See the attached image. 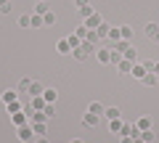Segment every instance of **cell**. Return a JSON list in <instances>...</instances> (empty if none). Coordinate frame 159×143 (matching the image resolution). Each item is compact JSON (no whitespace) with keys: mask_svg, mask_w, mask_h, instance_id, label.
I'll list each match as a JSON object with an SVG mask.
<instances>
[{"mask_svg":"<svg viewBox=\"0 0 159 143\" xmlns=\"http://www.w3.org/2000/svg\"><path fill=\"white\" fill-rule=\"evenodd\" d=\"M37 27H45V21H43V16L32 13V29H37Z\"/></svg>","mask_w":159,"mask_h":143,"instance_id":"35","label":"cell"},{"mask_svg":"<svg viewBox=\"0 0 159 143\" xmlns=\"http://www.w3.org/2000/svg\"><path fill=\"white\" fill-rule=\"evenodd\" d=\"M119 135H127V138H135V135H141V132H138V127H135V122H125V125H122V130H119Z\"/></svg>","mask_w":159,"mask_h":143,"instance_id":"7","label":"cell"},{"mask_svg":"<svg viewBox=\"0 0 159 143\" xmlns=\"http://www.w3.org/2000/svg\"><path fill=\"white\" fill-rule=\"evenodd\" d=\"M13 101H19V90H13V87L3 90V103H13Z\"/></svg>","mask_w":159,"mask_h":143,"instance_id":"13","label":"cell"},{"mask_svg":"<svg viewBox=\"0 0 159 143\" xmlns=\"http://www.w3.org/2000/svg\"><path fill=\"white\" fill-rule=\"evenodd\" d=\"M88 111H90V114H98V117H103V103H98V101L88 103Z\"/></svg>","mask_w":159,"mask_h":143,"instance_id":"16","label":"cell"},{"mask_svg":"<svg viewBox=\"0 0 159 143\" xmlns=\"http://www.w3.org/2000/svg\"><path fill=\"white\" fill-rule=\"evenodd\" d=\"M85 6H90V0H74V8H85Z\"/></svg>","mask_w":159,"mask_h":143,"instance_id":"40","label":"cell"},{"mask_svg":"<svg viewBox=\"0 0 159 143\" xmlns=\"http://www.w3.org/2000/svg\"><path fill=\"white\" fill-rule=\"evenodd\" d=\"M109 40H111V42H119V40H122V34H119V27H111V29H109Z\"/></svg>","mask_w":159,"mask_h":143,"instance_id":"30","label":"cell"},{"mask_svg":"<svg viewBox=\"0 0 159 143\" xmlns=\"http://www.w3.org/2000/svg\"><path fill=\"white\" fill-rule=\"evenodd\" d=\"M34 130H32V125H24V127H19V141L21 143H32L34 141Z\"/></svg>","mask_w":159,"mask_h":143,"instance_id":"2","label":"cell"},{"mask_svg":"<svg viewBox=\"0 0 159 143\" xmlns=\"http://www.w3.org/2000/svg\"><path fill=\"white\" fill-rule=\"evenodd\" d=\"M122 125H125V122L119 119V117H117V119H109V130H111L114 135H119V130H122Z\"/></svg>","mask_w":159,"mask_h":143,"instance_id":"18","label":"cell"},{"mask_svg":"<svg viewBox=\"0 0 159 143\" xmlns=\"http://www.w3.org/2000/svg\"><path fill=\"white\" fill-rule=\"evenodd\" d=\"M141 82H143V85H146V87H154V85H157V82H159V77H157V74H154V72H148V74H146V77H143V80H141Z\"/></svg>","mask_w":159,"mask_h":143,"instance_id":"19","label":"cell"},{"mask_svg":"<svg viewBox=\"0 0 159 143\" xmlns=\"http://www.w3.org/2000/svg\"><path fill=\"white\" fill-rule=\"evenodd\" d=\"M43 21H45V27H51V24H56V13H53V11H48L45 16H43Z\"/></svg>","mask_w":159,"mask_h":143,"instance_id":"34","label":"cell"},{"mask_svg":"<svg viewBox=\"0 0 159 143\" xmlns=\"http://www.w3.org/2000/svg\"><path fill=\"white\" fill-rule=\"evenodd\" d=\"M29 122H48V117H45V111H29Z\"/></svg>","mask_w":159,"mask_h":143,"instance_id":"17","label":"cell"},{"mask_svg":"<svg viewBox=\"0 0 159 143\" xmlns=\"http://www.w3.org/2000/svg\"><path fill=\"white\" fill-rule=\"evenodd\" d=\"M66 40H69V45H72V51H74V48H80V45H82V40H80L77 34H69Z\"/></svg>","mask_w":159,"mask_h":143,"instance_id":"32","label":"cell"},{"mask_svg":"<svg viewBox=\"0 0 159 143\" xmlns=\"http://www.w3.org/2000/svg\"><path fill=\"white\" fill-rule=\"evenodd\" d=\"M117 69L122 72V74H130V69H133V61H127V58H122V61L117 64Z\"/></svg>","mask_w":159,"mask_h":143,"instance_id":"22","label":"cell"},{"mask_svg":"<svg viewBox=\"0 0 159 143\" xmlns=\"http://www.w3.org/2000/svg\"><path fill=\"white\" fill-rule=\"evenodd\" d=\"M98 40H101V37H98V32H96V29H88L85 42H90V45H98Z\"/></svg>","mask_w":159,"mask_h":143,"instance_id":"24","label":"cell"},{"mask_svg":"<svg viewBox=\"0 0 159 143\" xmlns=\"http://www.w3.org/2000/svg\"><path fill=\"white\" fill-rule=\"evenodd\" d=\"M98 119H101L98 114H90V111H88V114L82 117V127H98Z\"/></svg>","mask_w":159,"mask_h":143,"instance_id":"10","label":"cell"},{"mask_svg":"<svg viewBox=\"0 0 159 143\" xmlns=\"http://www.w3.org/2000/svg\"><path fill=\"white\" fill-rule=\"evenodd\" d=\"M130 74L135 77V80H143V77L148 74V72H146V66H143V61H135V64H133V69H130Z\"/></svg>","mask_w":159,"mask_h":143,"instance_id":"5","label":"cell"},{"mask_svg":"<svg viewBox=\"0 0 159 143\" xmlns=\"http://www.w3.org/2000/svg\"><path fill=\"white\" fill-rule=\"evenodd\" d=\"M43 90H45V85L40 80H32V85H29V98H34V96H43Z\"/></svg>","mask_w":159,"mask_h":143,"instance_id":"9","label":"cell"},{"mask_svg":"<svg viewBox=\"0 0 159 143\" xmlns=\"http://www.w3.org/2000/svg\"><path fill=\"white\" fill-rule=\"evenodd\" d=\"M48 11H51V6H48V3H37V6H34V13H37V16H45Z\"/></svg>","mask_w":159,"mask_h":143,"instance_id":"29","label":"cell"},{"mask_svg":"<svg viewBox=\"0 0 159 143\" xmlns=\"http://www.w3.org/2000/svg\"><path fill=\"white\" fill-rule=\"evenodd\" d=\"M37 3H48V0H37Z\"/></svg>","mask_w":159,"mask_h":143,"instance_id":"48","label":"cell"},{"mask_svg":"<svg viewBox=\"0 0 159 143\" xmlns=\"http://www.w3.org/2000/svg\"><path fill=\"white\" fill-rule=\"evenodd\" d=\"M109 29H111V27H109V24H106V21H103V24H101V27H98V29H96V32H98V37H101V40H103V37H109Z\"/></svg>","mask_w":159,"mask_h":143,"instance_id":"31","label":"cell"},{"mask_svg":"<svg viewBox=\"0 0 159 143\" xmlns=\"http://www.w3.org/2000/svg\"><path fill=\"white\" fill-rule=\"evenodd\" d=\"M96 58L101 64H111V48H98L96 51Z\"/></svg>","mask_w":159,"mask_h":143,"instance_id":"8","label":"cell"},{"mask_svg":"<svg viewBox=\"0 0 159 143\" xmlns=\"http://www.w3.org/2000/svg\"><path fill=\"white\" fill-rule=\"evenodd\" d=\"M93 51H98V48H96V45H90V42H85V40H82V45H80V48H74V51H72V56L77 58V61H88Z\"/></svg>","mask_w":159,"mask_h":143,"instance_id":"1","label":"cell"},{"mask_svg":"<svg viewBox=\"0 0 159 143\" xmlns=\"http://www.w3.org/2000/svg\"><path fill=\"white\" fill-rule=\"evenodd\" d=\"M11 122L16 127H24V125H29V114L27 111H16V114H11Z\"/></svg>","mask_w":159,"mask_h":143,"instance_id":"4","label":"cell"},{"mask_svg":"<svg viewBox=\"0 0 159 143\" xmlns=\"http://www.w3.org/2000/svg\"><path fill=\"white\" fill-rule=\"evenodd\" d=\"M119 143H133V138H127V135H119Z\"/></svg>","mask_w":159,"mask_h":143,"instance_id":"42","label":"cell"},{"mask_svg":"<svg viewBox=\"0 0 159 143\" xmlns=\"http://www.w3.org/2000/svg\"><path fill=\"white\" fill-rule=\"evenodd\" d=\"M143 66H146V72H154V66H157V61H143Z\"/></svg>","mask_w":159,"mask_h":143,"instance_id":"41","label":"cell"},{"mask_svg":"<svg viewBox=\"0 0 159 143\" xmlns=\"http://www.w3.org/2000/svg\"><path fill=\"white\" fill-rule=\"evenodd\" d=\"M56 51L61 53V56H69V53H72V45H69V40H66V37L56 42Z\"/></svg>","mask_w":159,"mask_h":143,"instance_id":"12","label":"cell"},{"mask_svg":"<svg viewBox=\"0 0 159 143\" xmlns=\"http://www.w3.org/2000/svg\"><path fill=\"white\" fill-rule=\"evenodd\" d=\"M119 114H122V111H119L117 106H109V109H103V117H106V119H117Z\"/></svg>","mask_w":159,"mask_h":143,"instance_id":"25","label":"cell"},{"mask_svg":"<svg viewBox=\"0 0 159 143\" xmlns=\"http://www.w3.org/2000/svg\"><path fill=\"white\" fill-rule=\"evenodd\" d=\"M72 143H85V141H80V138H74V141H72Z\"/></svg>","mask_w":159,"mask_h":143,"instance_id":"47","label":"cell"},{"mask_svg":"<svg viewBox=\"0 0 159 143\" xmlns=\"http://www.w3.org/2000/svg\"><path fill=\"white\" fill-rule=\"evenodd\" d=\"M143 29H146V37H148V40H151V42H159V24H146V27H143Z\"/></svg>","mask_w":159,"mask_h":143,"instance_id":"3","label":"cell"},{"mask_svg":"<svg viewBox=\"0 0 159 143\" xmlns=\"http://www.w3.org/2000/svg\"><path fill=\"white\" fill-rule=\"evenodd\" d=\"M77 11H80V16H82V19H88V16H93V13H96V11H93V6H85V8H77Z\"/></svg>","mask_w":159,"mask_h":143,"instance_id":"33","label":"cell"},{"mask_svg":"<svg viewBox=\"0 0 159 143\" xmlns=\"http://www.w3.org/2000/svg\"><path fill=\"white\" fill-rule=\"evenodd\" d=\"M135 127H138V132L151 130V117H138V119H135Z\"/></svg>","mask_w":159,"mask_h":143,"instance_id":"11","label":"cell"},{"mask_svg":"<svg viewBox=\"0 0 159 143\" xmlns=\"http://www.w3.org/2000/svg\"><path fill=\"white\" fill-rule=\"evenodd\" d=\"M82 24H85L88 29H98V27L103 24V19H101V13H93V16H88V19H85Z\"/></svg>","mask_w":159,"mask_h":143,"instance_id":"6","label":"cell"},{"mask_svg":"<svg viewBox=\"0 0 159 143\" xmlns=\"http://www.w3.org/2000/svg\"><path fill=\"white\" fill-rule=\"evenodd\" d=\"M19 27H21V29H29V27H32V16H29V13L19 16Z\"/></svg>","mask_w":159,"mask_h":143,"instance_id":"26","label":"cell"},{"mask_svg":"<svg viewBox=\"0 0 159 143\" xmlns=\"http://www.w3.org/2000/svg\"><path fill=\"white\" fill-rule=\"evenodd\" d=\"M43 111H45V117L51 119V117L56 114V103H45V109H43Z\"/></svg>","mask_w":159,"mask_h":143,"instance_id":"37","label":"cell"},{"mask_svg":"<svg viewBox=\"0 0 159 143\" xmlns=\"http://www.w3.org/2000/svg\"><path fill=\"white\" fill-rule=\"evenodd\" d=\"M133 143H143V141H141V135H135V138H133Z\"/></svg>","mask_w":159,"mask_h":143,"instance_id":"45","label":"cell"},{"mask_svg":"<svg viewBox=\"0 0 159 143\" xmlns=\"http://www.w3.org/2000/svg\"><path fill=\"white\" fill-rule=\"evenodd\" d=\"M34 143H51V141H48V138L43 135V138H34Z\"/></svg>","mask_w":159,"mask_h":143,"instance_id":"43","label":"cell"},{"mask_svg":"<svg viewBox=\"0 0 159 143\" xmlns=\"http://www.w3.org/2000/svg\"><path fill=\"white\" fill-rule=\"evenodd\" d=\"M125 58H127V61H133V64H135V61H138V53H135V48L125 51Z\"/></svg>","mask_w":159,"mask_h":143,"instance_id":"38","label":"cell"},{"mask_svg":"<svg viewBox=\"0 0 159 143\" xmlns=\"http://www.w3.org/2000/svg\"><path fill=\"white\" fill-rule=\"evenodd\" d=\"M119 34H122V40H133V27L130 24H122L119 27Z\"/></svg>","mask_w":159,"mask_h":143,"instance_id":"20","label":"cell"},{"mask_svg":"<svg viewBox=\"0 0 159 143\" xmlns=\"http://www.w3.org/2000/svg\"><path fill=\"white\" fill-rule=\"evenodd\" d=\"M29 85H32V80H27V77H24V80H19L16 90H19V93H29Z\"/></svg>","mask_w":159,"mask_h":143,"instance_id":"27","label":"cell"},{"mask_svg":"<svg viewBox=\"0 0 159 143\" xmlns=\"http://www.w3.org/2000/svg\"><path fill=\"white\" fill-rule=\"evenodd\" d=\"M141 141H143V143H154V141H157L154 130H143V132H141Z\"/></svg>","mask_w":159,"mask_h":143,"instance_id":"28","label":"cell"},{"mask_svg":"<svg viewBox=\"0 0 159 143\" xmlns=\"http://www.w3.org/2000/svg\"><path fill=\"white\" fill-rule=\"evenodd\" d=\"M154 74H157V77H159V61H157V66H154Z\"/></svg>","mask_w":159,"mask_h":143,"instance_id":"46","label":"cell"},{"mask_svg":"<svg viewBox=\"0 0 159 143\" xmlns=\"http://www.w3.org/2000/svg\"><path fill=\"white\" fill-rule=\"evenodd\" d=\"M130 40H119V42H114V51H119V53H122V56H125V51H130Z\"/></svg>","mask_w":159,"mask_h":143,"instance_id":"21","label":"cell"},{"mask_svg":"<svg viewBox=\"0 0 159 143\" xmlns=\"http://www.w3.org/2000/svg\"><path fill=\"white\" fill-rule=\"evenodd\" d=\"M122 58H125V56H122V53H119V51H114V48H111V64H119V61H122Z\"/></svg>","mask_w":159,"mask_h":143,"instance_id":"39","label":"cell"},{"mask_svg":"<svg viewBox=\"0 0 159 143\" xmlns=\"http://www.w3.org/2000/svg\"><path fill=\"white\" fill-rule=\"evenodd\" d=\"M74 34H77L80 40H85V34H88V27H85V24H80V27L74 29Z\"/></svg>","mask_w":159,"mask_h":143,"instance_id":"36","label":"cell"},{"mask_svg":"<svg viewBox=\"0 0 159 143\" xmlns=\"http://www.w3.org/2000/svg\"><path fill=\"white\" fill-rule=\"evenodd\" d=\"M8 114H16V111H24V103L21 101H13V103H6Z\"/></svg>","mask_w":159,"mask_h":143,"instance_id":"23","label":"cell"},{"mask_svg":"<svg viewBox=\"0 0 159 143\" xmlns=\"http://www.w3.org/2000/svg\"><path fill=\"white\" fill-rule=\"evenodd\" d=\"M43 98H45V103H56L58 90H56V87H45V90H43Z\"/></svg>","mask_w":159,"mask_h":143,"instance_id":"14","label":"cell"},{"mask_svg":"<svg viewBox=\"0 0 159 143\" xmlns=\"http://www.w3.org/2000/svg\"><path fill=\"white\" fill-rule=\"evenodd\" d=\"M3 6H11V0H0V8H3Z\"/></svg>","mask_w":159,"mask_h":143,"instance_id":"44","label":"cell"},{"mask_svg":"<svg viewBox=\"0 0 159 143\" xmlns=\"http://www.w3.org/2000/svg\"><path fill=\"white\" fill-rule=\"evenodd\" d=\"M29 125H32V130H34V135H37V138H43V135L48 132V125H45V122H29Z\"/></svg>","mask_w":159,"mask_h":143,"instance_id":"15","label":"cell"}]
</instances>
